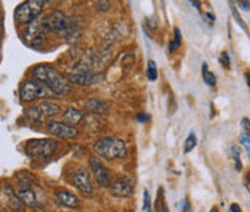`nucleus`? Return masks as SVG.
<instances>
[{
    "instance_id": "1",
    "label": "nucleus",
    "mask_w": 250,
    "mask_h": 212,
    "mask_svg": "<svg viewBox=\"0 0 250 212\" xmlns=\"http://www.w3.org/2000/svg\"><path fill=\"white\" fill-rule=\"evenodd\" d=\"M33 78L42 84H45L48 88L53 91L55 95H65L68 93H71V87L66 78H63L55 68H52L50 65L46 64H41L36 65L32 70Z\"/></svg>"
},
{
    "instance_id": "2",
    "label": "nucleus",
    "mask_w": 250,
    "mask_h": 212,
    "mask_svg": "<svg viewBox=\"0 0 250 212\" xmlns=\"http://www.w3.org/2000/svg\"><path fill=\"white\" fill-rule=\"evenodd\" d=\"M42 26L45 32L56 33L58 36H71L76 30L75 24L61 10H53L49 15H46L42 21Z\"/></svg>"
},
{
    "instance_id": "3",
    "label": "nucleus",
    "mask_w": 250,
    "mask_h": 212,
    "mask_svg": "<svg viewBox=\"0 0 250 212\" xmlns=\"http://www.w3.org/2000/svg\"><path fill=\"white\" fill-rule=\"evenodd\" d=\"M94 149L98 156L106 160L125 159L128 155L125 141L118 137H102L95 143Z\"/></svg>"
},
{
    "instance_id": "4",
    "label": "nucleus",
    "mask_w": 250,
    "mask_h": 212,
    "mask_svg": "<svg viewBox=\"0 0 250 212\" xmlns=\"http://www.w3.org/2000/svg\"><path fill=\"white\" fill-rule=\"evenodd\" d=\"M53 95L55 94L50 88H48L45 84L36 80L25 81L21 87V91H19V97L23 103L33 101L36 98H50Z\"/></svg>"
},
{
    "instance_id": "5",
    "label": "nucleus",
    "mask_w": 250,
    "mask_h": 212,
    "mask_svg": "<svg viewBox=\"0 0 250 212\" xmlns=\"http://www.w3.org/2000/svg\"><path fill=\"white\" fill-rule=\"evenodd\" d=\"M45 1L42 0H26L15 9V19L19 24H32L43 10Z\"/></svg>"
},
{
    "instance_id": "6",
    "label": "nucleus",
    "mask_w": 250,
    "mask_h": 212,
    "mask_svg": "<svg viewBox=\"0 0 250 212\" xmlns=\"http://www.w3.org/2000/svg\"><path fill=\"white\" fill-rule=\"evenodd\" d=\"M58 143L52 139H35L27 141L26 155L32 159H46L56 150Z\"/></svg>"
},
{
    "instance_id": "7",
    "label": "nucleus",
    "mask_w": 250,
    "mask_h": 212,
    "mask_svg": "<svg viewBox=\"0 0 250 212\" xmlns=\"http://www.w3.org/2000/svg\"><path fill=\"white\" fill-rule=\"evenodd\" d=\"M72 184L76 189H79L85 196H91L94 192L91 176L85 167H78L75 172L72 173Z\"/></svg>"
},
{
    "instance_id": "8",
    "label": "nucleus",
    "mask_w": 250,
    "mask_h": 212,
    "mask_svg": "<svg viewBox=\"0 0 250 212\" xmlns=\"http://www.w3.org/2000/svg\"><path fill=\"white\" fill-rule=\"evenodd\" d=\"M89 166H91L94 179L97 181L98 185L104 186V188L111 186V184H112L111 175H109V172L106 170V167L102 165L101 160H98L97 158H91V159H89Z\"/></svg>"
},
{
    "instance_id": "9",
    "label": "nucleus",
    "mask_w": 250,
    "mask_h": 212,
    "mask_svg": "<svg viewBox=\"0 0 250 212\" xmlns=\"http://www.w3.org/2000/svg\"><path fill=\"white\" fill-rule=\"evenodd\" d=\"M46 129L50 134H53L59 139H65V140L74 139L78 134V130L74 126H69L66 123H61V121H49L46 124Z\"/></svg>"
},
{
    "instance_id": "10",
    "label": "nucleus",
    "mask_w": 250,
    "mask_h": 212,
    "mask_svg": "<svg viewBox=\"0 0 250 212\" xmlns=\"http://www.w3.org/2000/svg\"><path fill=\"white\" fill-rule=\"evenodd\" d=\"M101 78H102V75L98 72H94L91 70H82L75 74H69L66 80L71 81L75 85H91V84L98 82Z\"/></svg>"
},
{
    "instance_id": "11",
    "label": "nucleus",
    "mask_w": 250,
    "mask_h": 212,
    "mask_svg": "<svg viewBox=\"0 0 250 212\" xmlns=\"http://www.w3.org/2000/svg\"><path fill=\"white\" fill-rule=\"evenodd\" d=\"M43 35H45V29L42 26V22H32L25 29V39L32 44L42 42Z\"/></svg>"
},
{
    "instance_id": "12",
    "label": "nucleus",
    "mask_w": 250,
    "mask_h": 212,
    "mask_svg": "<svg viewBox=\"0 0 250 212\" xmlns=\"http://www.w3.org/2000/svg\"><path fill=\"white\" fill-rule=\"evenodd\" d=\"M3 199H4V202H6V205L10 208V210H13V211H19L21 208H22V201L19 199V196H18V193L13 190V188L9 185L4 186V189H3Z\"/></svg>"
},
{
    "instance_id": "13",
    "label": "nucleus",
    "mask_w": 250,
    "mask_h": 212,
    "mask_svg": "<svg viewBox=\"0 0 250 212\" xmlns=\"http://www.w3.org/2000/svg\"><path fill=\"white\" fill-rule=\"evenodd\" d=\"M16 193H18L19 199L22 201V204H25L27 207H32V208H33V207H38L36 195H35V192L32 190L30 186H26L21 184L19 189L16 190Z\"/></svg>"
},
{
    "instance_id": "14",
    "label": "nucleus",
    "mask_w": 250,
    "mask_h": 212,
    "mask_svg": "<svg viewBox=\"0 0 250 212\" xmlns=\"http://www.w3.org/2000/svg\"><path fill=\"white\" fill-rule=\"evenodd\" d=\"M111 192L115 196L120 198H126L132 193V188L129 185V182L126 179H118L114 184H111Z\"/></svg>"
},
{
    "instance_id": "15",
    "label": "nucleus",
    "mask_w": 250,
    "mask_h": 212,
    "mask_svg": "<svg viewBox=\"0 0 250 212\" xmlns=\"http://www.w3.org/2000/svg\"><path fill=\"white\" fill-rule=\"evenodd\" d=\"M56 201H58L59 205L66 207V208H76L79 205L78 198H76L74 193H71L68 190H59L56 193Z\"/></svg>"
},
{
    "instance_id": "16",
    "label": "nucleus",
    "mask_w": 250,
    "mask_h": 212,
    "mask_svg": "<svg viewBox=\"0 0 250 212\" xmlns=\"http://www.w3.org/2000/svg\"><path fill=\"white\" fill-rule=\"evenodd\" d=\"M38 108H39L42 117H55V116H58L61 113V106L53 103V101H49V100L42 101L38 106Z\"/></svg>"
},
{
    "instance_id": "17",
    "label": "nucleus",
    "mask_w": 250,
    "mask_h": 212,
    "mask_svg": "<svg viewBox=\"0 0 250 212\" xmlns=\"http://www.w3.org/2000/svg\"><path fill=\"white\" fill-rule=\"evenodd\" d=\"M63 118H65L66 124H69V126H75V124H78V123H81V121H82L83 114H82V111H81V110H76V108H74V107H69V108H66V110H65V113H63Z\"/></svg>"
},
{
    "instance_id": "18",
    "label": "nucleus",
    "mask_w": 250,
    "mask_h": 212,
    "mask_svg": "<svg viewBox=\"0 0 250 212\" xmlns=\"http://www.w3.org/2000/svg\"><path fill=\"white\" fill-rule=\"evenodd\" d=\"M201 74H203V81H204L208 87H216L217 78H216V75L208 70V65H207L206 62H203V65H201Z\"/></svg>"
},
{
    "instance_id": "19",
    "label": "nucleus",
    "mask_w": 250,
    "mask_h": 212,
    "mask_svg": "<svg viewBox=\"0 0 250 212\" xmlns=\"http://www.w3.org/2000/svg\"><path fill=\"white\" fill-rule=\"evenodd\" d=\"M25 117L27 118V120H29V121H30V123H36V124H39V123H41V120L43 118L38 107H30V108H26Z\"/></svg>"
},
{
    "instance_id": "20",
    "label": "nucleus",
    "mask_w": 250,
    "mask_h": 212,
    "mask_svg": "<svg viewBox=\"0 0 250 212\" xmlns=\"http://www.w3.org/2000/svg\"><path fill=\"white\" fill-rule=\"evenodd\" d=\"M196 146H197V136L194 132H190L184 141V153H190L191 150H194Z\"/></svg>"
},
{
    "instance_id": "21",
    "label": "nucleus",
    "mask_w": 250,
    "mask_h": 212,
    "mask_svg": "<svg viewBox=\"0 0 250 212\" xmlns=\"http://www.w3.org/2000/svg\"><path fill=\"white\" fill-rule=\"evenodd\" d=\"M86 106L89 107V110L91 111H94V113H104L105 111V104L98 100V98H92V100H89V101H86Z\"/></svg>"
},
{
    "instance_id": "22",
    "label": "nucleus",
    "mask_w": 250,
    "mask_h": 212,
    "mask_svg": "<svg viewBox=\"0 0 250 212\" xmlns=\"http://www.w3.org/2000/svg\"><path fill=\"white\" fill-rule=\"evenodd\" d=\"M181 41H183V38H181L180 29H178V27H174V38H173V41L170 42L168 51H170V52H174L175 49H178V48L181 47Z\"/></svg>"
},
{
    "instance_id": "23",
    "label": "nucleus",
    "mask_w": 250,
    "mask_h": 212,
    "mask_svg": "<svg viewBox=\"0 0 250 212\" xmlns=\"http://www.w3.org/2000/svg\"><path fill=\"white\" fill-rule=\"evenodd\" d=\"M230 152H231V158L234 160V169L237 170V172H240L242 170V167H243V165H242V159H240V149L239 147H236V146H233L231 149H230Z\"/></svg>"
},
{
    "instance_id": "24",
    "label": "nucleus",
    "mask_w": 250,
    "mask_h": 212,
    "mask_svg": "<svg viewBox=\"0 0 250 212\" xmlns=\"http://www.w3.org/2000/svg\"><path fill=\"white\" fill-rule=\"evenodd\" d=\"M157 75H158V71H157V65L154 61H148V65H147V78L150 81L157 80Z\"/></svg>"
},
{
    "instance_id": "25",
    "label": "nucleus",
    "mask_w": 250,
    "mask_h": 212,
    "mask_svg": "<svg viewBox=\"0 0 250 212\" xmlns=\"http://www.w3.org/2000/svg\"><path fill=\"white\" fill-rule=\"evenodd\" d=\"M230 9H231V13H233V18L236 19V22L240 25V26L243 27L245 30H248V26H246V24L242 21V18L239 16V13H237V10H236V7H234V3L233 1H230Z\"/></svg>"
},
{
    "instance_id": "26",
    "label": "nucleus",
    "mask_w": 250,
    "mask_h": 212,
    "mask_svg": "<svg viewBox=\"0 0 250 212\" xmlns=\"http://www.w3.org/2000/svg\"><path fill=\"white\" fill-rule=\"evenodd\" d=\"M219 61H220V64H222V67H223V68H226V70H230V56H229V52H227V51H223V52L220 53Z\"/></svg>"
},
{
    "instance_id": "27",
    "label": "nucleus",
    "mask_w": 250,
    "mask_h": 212,
    "mask_svg": "<svg viewBox=\"0 0 250 212\" xmlns=\"http://www.w3.org/2000/svg\"><path fill=\"white\" fill-rule=\"evenodd\" d=\"M143 210H144V212H152L151 211V196L148 190H144V204H143Z\"/></svg>"
},
{
    "instance_id": "28",
    "label": "nucleus",
    "mask_w": 250,
    "mask_h": 212,
    "mask_svg": "<svg viewBox=\"0 0 250 212\" xmlns=\"http://www.w3.org/2000/svg\"><path fill=\"white\" fill-rule=\"evenodd\" d=\"M242 129H243V134L246 137H250V120L248 117L242 118Z\"/></svg>"
},
{
    "instance_id": "29",
    "label": "nucleus",
    "mask_w": 250,
    "mask_h": 212,
    "mask_svg": "<svg viewBox=\"0 0 250 212\" xmlns=\"http://www.w3.org/2000/svg\"><path fill=\"white\" fill-rule=\"evenodd\" d=\"M240 143H242V144H243V147L246 149L248 156H249V159H250V139L249 137H246L245 134H242V136H240Z\"/></svg>"
},
{
    "instance_id": "30",
    "label": "nucleus",
    "mask_w": 250,
    "mask_h": 212,
    "mask_svg": "<svg viewBox=\"0 0 250 212\" xmlns=\"http://www.w3.org/2000/svg\"><path fill=\"white\" fill-rule=\"evenodd\" d=\"M148 120H150V116L147 113H141V114L137 116V121H140V123H146Z\"/></svg>"
},
{
    "instance_id": "31",
    "label": "nucleus",
    "mask_w": 250,
    "mask_h": 212,
    "mask_svg": "<svg viewBox=\"0 0 250 212\" xmlns=\"http://www.w3.org/2000/svg\"><path fill=\"white\" fill-rule=\"evenodd\" d=\"M237 4H239V7H240V9H243V10H250V1L240 0V1H237Z\"/></svg>"
},
{
    "instance_id": "32",
    "label": "nucleus",
    "mask_w": 250,
    "mask_h": 212,
    "mask_svg": "<svg viewBox=\"0 0 250 212\" xmlns=\"http://www.w3.org/2000/svg\"><path fill=\"white\" fill-rule=\"evenodd\" d=\"M229 212H242V208L237 204H231L230 208H229Z\"/></svg>"
},
{
    "instance_id": "33",
    "label": "nucleus",
    "mask_w": 250,
    "mask_h": 212,
    "mask_svg": "<svg viewBox=\"0 0 250 212\" xmlns=\"http://www.w3.org/2000/svg\"><path fill=\"white\" fill-rule=\"evenodd\" d=\"M183 212H191V205H190V202L187 199L183 204Z\"/></svg>"
},
{
    "instance_id": "34",
    "label": "nucleus",
    "mask_w": 250,
    "mask_h": 212,
    "mask_svg": "<svg viewBox=\"0 0 250 212\" xmlns=\"http://www.w3.org/2000/svg\"><path fill=\"white\" fill-rule=\"evenodd\" d=\"M245 186H246V189L250 192V170L245 175Z\"/></svg>"
},
{
    "instance_id": "35",
    "label": "nucleus",
    "mask_w": 250,
    "mask_h": 212,
    "mask_svg": "<svg viewBox=\"0 0 250 212\" xmlns=\"http://www.w3.org/2000/svg\"><path fill=\"white\" fill-rule=\"evenodd\" d=\"M204 19H207L210 24H213V22H214V15H213V13H206Z\"/></svg>"
},
{
    "instance_id": "36",
    "label": "nucleus",
    "mask_w": 250,
    "mask_h": 212,
    "mask_svg": "<svg viewBox=\"0 0 250 212\" xmlns=\"http://www.w3.org/2000/svg\"><path fill=\"white\" fill-rule=\"evenodd\" d=\"M246 82H248V87L250 88V71L246 72Z\"/></svg>"
},
{
    "instance_id": "37",
    "label": "nucleus",
    "mask_w": 250,
    "mask_h": 212,
    "mask_svg": "<svg viewBox=\"0 0 250 212\" xmlns=\"http://www.w3.org/2000/svg\"><path fill=\"white\" fill-rule=\"evenodd\" d=\"M210 212H219V210H217V207H213V208H211V211Z\"/></svg>"
},
{
    "instance_id": "38",
    "label": "nucleus",
    "mask_w": 250,
    "mask_h": 212,
    "mask_svg": "<svg viewBox=\"0 0 250 212\" xmlns=\"http://www.w3.org/2000/svg\"><path fill=\"white\" fill-rule=\"evenodd\" d=\"M163 212H168V210H167V207H164V208H163Z\"/></svg>"
}]
</instances>
